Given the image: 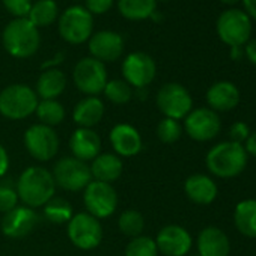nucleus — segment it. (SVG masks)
Instances as JSON below:
<instances>
[{"label": "nucleus", "mask_w": 256, "mask_h": 256, "mask_svg": "<svg viewBox=\"0 0 256 256\" xmlns=\"http://www.w3.org/2000/svg\"><path fill=\"white\" fill-rule=\"evenodd\" d=\"M16 188L23 205L36 210L54 198L56 182L48 169L42 166H29L20 174Z\"/></svg>", "instance_id": "nucleus-1"}, {"label": "nucleus", "mask_w": 256, "mask_h": 256, "mask_svg": "<svg viewBox=\"0 0 256 256\" xmlns=\"http://www.w3.org/2000/svg\"><path fill=\"white\" fill-rule=\"evenodd\" d=\"M208 170L218 178H234L247 166V152L242 145L222 142L212 146L205 158Z\"/></svg>", "instance_id": "nucleus-2"}, {"label": "nucleus", "mask_w": 256, "mask_h": 256, "mask_svg": "<svg viewBox=\"0 0 256 256\" xmlns=\"http://www.w3.org/2000/svg\"><path fill=\"white\" fill-rule=\"evenodd\" d=\"M5 50L17 58L26 59L34 56L41 44L38 29L28 18H16L10 22L2 35Z\"/></svg>", "instance_id": "nucleus-3"}, {"label": "nucleus", "mask_w": 256, "mask_h": 256, "mask_svg": "<svg viewBox=\"0 0 256 256\" xmlns=\"http://www.w3.org/2000/svg\"><path fill=\"white\" fill-rule=\"evenodd\" d=\"M38 95L28 84H10L0 92V114L11 120H22L35 113Z\"/></svg>", "instance_id": "nucleus-4"}, {"label": "nucleus", "mask_w": 256, "mask_h": 256, "mask_svg": "<svg viewBox=\"0 0 256 256\" xmlns=\"http://www.w3.org/2000/svg\"><path fill=\"white\" fill-rule=\"evenodd\" d=\"M94 18L84 6H71L59 18V35L68 44H83L92 36Z\"/></svg>", "instance_id": "nucleus-5"}, {"label": "nucleus", "mask_w": 256, "mask_h": 256, "mask_svg": "<svg viewBox=\"0 0 256 256\" xmlns=\"http://www.w3.org/2000/svg\"><path fill=\"white\" fill-rule=\"evenodd\" d=\"M52 175L54 178L56 187L66 192H82L92 181L90 168L88 163L71 157H64L56 162Z\"/></svg>", "instance_id": "nucleus-6"}, {"label": "nucleus", "mask_w": 256, "mask_h": 256, "mask_svg": "<svg viewBox=\"0 0 256 256\" xmlns=\"http://www.w3.org/2000/svg\"><path fill=\"white\" fill-rule=\"evenodd\" d=\"M70 241L80 250H94L101 244L102 226L98 218L89 212H77L66 223Z\"/></svg>", "instance_id": "nucleus-7"}, {"label": "nucleus", "mask_w": 256, "mask_h": 256, "mask_svg": "<svg viewBox=\"0 0 256 256\" xmlns=\"http://www.w3.org/2000/svg\"><path fill=\"white\" fill-rule=\"evenodd\" d=\"M74 84L86 96H98L102 94L108 78L106 65L96 59L83 58L77 62L72 71Z\"/></svg>", "instance_id": "nucleus-8"}, {"label": "nucleus", "mask_w": 256, "mask_h": 256, "mask_svg": "<svg viewBox=\"0 0 256 256\" xmlns=\"http://www.w3.org/2000/svg\"><path fill=\"white\" fill-rule=\"evenodd\" d=\"M24 146L38 162H50L59 151V136L53 126L34 124L24 133Z\"/></svg>", "instance_id": "nucleus-9"}, {"label": "nucleus", "mask_w": 256, "mask_h": 256, "mask_svg": "<svg viewBox=\"0 0 256 256\" xmlns=\"http://www.w3.org/2000/svg\"><path fill=\"white\" fill-rule=\"evenodd\" d=\"M157 107L164 118L181 120L193 110V100L190 92L180 83L163 84L156 98Z\"/></svg>", "instance_id": "nucleus-10"}, {"label": "nucleus", "mask_w": 256, "mask_h": 256, "mask_svg": "<svg viewBox=\"0 0 256 256\" xmlns=\"http://www.w3.org/2000/svg\"><path fill=\"white\" fill-rule=\"evenodd\" d=\"M83 202L86 212L98 220L107 218L118 208V193L112 184L92 180L83 190Z\"/></svg>", "instance_id": "nucleus-11"}, {"label": "nucleus", "mask_w": 256, "mask_h": 256, "mask_svg": "<svg viewBox=\"0 0 256 256\" xmlns=\"http://www.w3.org/2000/svg\"><path fill=\"white\" fill-rule=\"evenodd\" d=\"M217 34L229 47H241L252 34L250 17L241 10H228L217 20Z\"/></svg>", "instance_id": "nucleus-12"}, {"label": "nucleus", "mask_w": 256, "mask_h": 256, "mask_svg": "<svg viewBox=\"0 0 256 256\" xmlns=\"http://www.w3.org/2000/svg\"><path fill=\"white\" fill-rule=\"evenodd\" d=\"M157 74L154 59L144 52L130 53L122 62L124 80L134 89H145L152 83Z\"/></svg>", "instance_id": "nucleus-13"}, {"label": "nucleus", "mask_w": 256, "mask_h": 256, "mask_svg": "<svg viewBox=\"0 0 256 256\" xmlns=\"http://www.w3.org/2000/svg\"><path fill=\"white\" fill-rule=\"evenodd\" d=\"M220 128L222 122L218 114L208 107L194 108L184 118V130L196 142L212 140L220 133Z\"/></svg>", "instance_id": "nucleus-14"}, {"label": "nucleus", "mask_w": 256, "mask_h": 256, "mask_svg": "<svg viewBox=\"0 0 256 256\" xmlns=\"http://www.w3.org/2000/svg\"><path fill=\"white\" fill-rule=\"evenodd\" d=\"M156 244L158 252L164 256H186L193 246V238L186 228L168 224L158 230Z\"/></svg>", "instance_id": "nucleus-15"}, {"label": "nucleus", "mask_w": 256, "mask_h": 256, "mask_svg": "<svg viewBox=\"0 0 256 256\" xmlns=\"http://www.w3.org/2000/svg\"><path fill=\"white\" fill-rule=\"evenodd\" d=\"M108 140L114 154L120 158L134 157L144 148V140H142L139 130L126 122L116 124L112 128L108 134Z\"/></svg>", "instance_id": "nucleus-16"}, {"label": "nucleus", "mask_w": 256, "mask_h": 256, "mask_svg": "<svg viewBox=\"0 0 256 256\" xmlns=\"http://www.w3.org/2000/svg\"><path fill=\"white\" fill-rule=\"evenodd\" d=\"M38 222H40V217L35 210L24 206V205H18L12 211L4 214L0 228H2V232L5 236L18 240V238L28 236L35 229Z\"/></svg>", "instance_id": "nucleus-17"}, {"label": "nucleus", "mask_w": 256, "mask_h": 256, "mask_svg": "<svg viewBox=\"0 0 256 256\" xmlns=\"http://www.w3.org/2000/svg\"><path fill=\"white\" fill-rule=\"evenodd\" d=\"M89 52L100 62H114L124 53V40L113 30H101L89 38Z\"/></svg>", "instance_id": "nucleus-18"}, {"label": "nucleus", "mask_w": 256, "mask_h": 256, "mask_svg": "<svg viewBox=\"0 0 256 256\" xmlns=\"http://www.w3.org/2000/svg\"><path fill=\"white\" fill-rule=\"evenodd\" d=\"M70 151L77 160L92 162L101 154V139L92 128H77L70 138Z\"/></svg>", "instance_id": "nucleus-19"}, {"label": "nucleus", "mask_w": 256, "mask_h": 256, "mask_svg": "<svg viewBox=\"0 0 256 256\" xmlns=\"http://www.w3.org/2000/svg\"><path fill=\"white\" fill-rule=\"evenodd\" d=\"M184 192L192 202L198 205H210L216 200L218 188L208 175L194 174L186 180Z\"/></svg>", "instance_id": "nucleus-20"}, {"label": "nucleus", "mask_w": 256, "mask_h": 256, "mask_svg": "<svg viewBox=\"0 0 256 256\" xmlns=\"http://www.w3.org/2000/svg\"><path fill=\"white\" fill-rule=\"evenodd\" d=\"M198 250L199 256H229L230 242L222 229L206 226L198 236Z\"/></svg>", "instance_id": "nucleus-21"}, {"label": "nucleus", "mask_w": 256, "mask_h": 256, "mask_svg": "<svg viewBox=\"0 0 256 256\" xmlns=\"http://www.w3.org/2000/svg\"><path fill=\"white\" fill-rule=\"evenodd\" d=\"M206 102L211 110L229 112L240 102V90L230 82H217L206 90Z\"/></svg>", "instance_id": "nucleus-22"}, {"label": "nucleus", "mask_w": 256, "mask_h": 256, "mask_svg": "<svg viewBox=\"0 0 256 256\" xmlns=\"http://www.w3.org/2000/svg\"><path fill=\"white\" fill-rule=\"evenodd\" d=\"M104 116V102L98 96H86L80 100L74 110L72 119L78 128H94Z\"/></svg>", "instance_id": "nucleus-23"}, {"label": "nucleus", "mask_w": 256, "mask_h": 256, "mask_svg": "<svg viewBox=\"0 0 256 256\" xmlns=\"http://www.w3.org/2000/svg\"><path fill=\"white\" fill-rule=\"evenodd\" d=\"M90 175L94 181H101L112 184L113 181L119 180L124 170L122 158L116 154H100L90 163Z\"/></svg>", "instance_id": "nucleus-24"}, {"label": "nucleus", "mask_w": 256, "mask_h": 256, "mask_svg": "<svg viewBox=\"0 0 256 256\" xmlns=\"http://www.w3.org/2000/svg\"><path fill=\"white\" fill-rule=\"evenodd\" d=\"M66 88V77L58 68L44 70L36 82V95L41 100H58Z\"/></svg>", "instance_id": "nucleus-25"}, {"label": "nucleus", "mask_w": 256, "mask_h": 256, "mask_svg": "<svg viewBox=\"0 0 256 256\" xmlns=\"http://www.w3.org/2000/svg\"><path fill=\"white\" fill-rule=\"evenodd\" d=\"M234 223L242 235L256 238V199L241 200L235 206Z\"/></svg>", "instance_id": "nucleus-26"}, {"label": "nucleus", "mask_w": 256, "mask_h": 256, "mask_svg": "<svg viewBox=\"0 0 256 256\" xmlns=\"http://www.w3.org/2000/svg\"><path fill=\"white\" fill-rule=\"evenodd\" d=\"M157 0H118V10L122 17L132 22L151 18L156 12Z\"/></svg>", "instance_id": "nucleus-27"}, {"label": "nucleus", "mask_w": 256, "mask_h": 256, "mask_svg": "<svg viewBox=\"0 0 256 256\" xmlns=\"http://www.w3.org/2000/svg\"><path fill=\"white\" fill-rule=\"evenodd\" d=\"M58 17H59V10L54 0H38L36 4H32L28 20L38 29V28L50 26L58 20Z\"/></svg>", "instance_id": "nucleus-28"}, {"label": "nucleus", "mask_w": 256, "mask_h": 256, "mask_svg": "<svg viewBox=\"0 0 256 256\" xmlns=\"http://www.w3.org/2000/svg\"><path fill=\"white\" fill-rule=\"evenodd\" d=\"M35 114L38 116L40 124L54 128L65 119V107L58 100H41L38 102Z\"/></svg>", "instance_id": "nucleus-29"}, {"label": "nucleus", "mask_w": 256, "mask_h": 256, "mask_svg": "<svg viewBox=\"0 0 256 256\" xmlns=\"http://www.w3.org/2000/svg\"><path fill=\"white\" fill-rule=\"evenodd\" d=\"M42 208H44V217L54 224L68 223L74 216V210L71 204L62 198H52Z\"/></svg>", "instance_id": "nucleus-30"}, {"label": "nucleus", "mask_w": 256, "mask_h": 256, "mask_svg": "<svg viewBox=\"0 0 256 256\" xmlns=\"http://www.w3.org/2000/svg\"><path fill=\"white\" fill-rule=\"evenodd\" d=\"M119 230L126 236H139L145 229V218L136 210H125L118 218Z\"/></svg>", "instance_id": "nucleus-31"}, {"label": "nucleus", "mask_w": 256, "mask_h": 256, "mask_svg": "<svg viewBox=\"0 0 256 256\" xmlns=\"http://www.w3.org/2000/svg\"><path fill=\"white\" fill-rule=\"evenodd\" d=\"M102 94L113 104H126L128 101H132V98L134 95V90L125 80L114 78V80L107 82Z\"/></svg>", "instance_id": "nucleus-32"}, {"label": "nucleus", "mask_w": 256, "mask_h": 256, "mask_svg": "<svg viewBox=\"0 0 256 256\" xmlns=\"http://www.w3.org/2000/svg\"><path fill=\"white\" fill-rule=\"evenodd\" d=\"M125 256H158L156 240L145 235L132 238L125 247Z\"/></svg>", "instance_id": "nucleus-33"}, {"label": "nucleus", "mask_w": 256, "mask_h": 256, "mask_svg": "<svg viewBox=\"0 0 256 256\" xmlns=\"http://www.w3.org/2000/svg\"><path fill=\"white\" fill-rule=\"evenodd\" d=\"M181 134H182V126L176 119L163 118L157 125V138L163 144H175L176 140H180Z\"/></svg>", "instance_id": "nucleus-34"}, {"label": "nucleus", "mask_w": 256, "mask_h": 256, "mask_svg": "<svg viewBox=\"0 0 256 256\" xmlns=\"http://www.w3.org/2000/svg\"><path fill=\"white\" fill-rule=\"evenodd\" d=\"M18 193L16 186L11 181H5L0 184V212L6 214L18 206Z\"/></svg>", "instance_id": "nucleus-35"}, {"label": "nucleus", "mask_w": 256, "mask_h": 256, "mask_svg": "<svg viewBox=\"0 0 256 256\" xmlns=\"http://www.w3.org/2000/svg\"><path fill=\"white\" fill-rule=\"evenodd\" d=\"M2 4L16 18H28L32 8V0H2Z\"/></svg>", "instance_id": "nucleus-36"}, {"label": "nucleus", "mask_w": 256, "mask_h": 256, "mask_svg": "<svg viewBox=\"0 0 256 256\" xmlns=\"http://www.w3.org/2000/svg\"><path fill=\"white\" fill-rule=\"evenodd\" d=\"M250 136V128L246 122L242 120H238V122H234L229 128V139L230 142H235V144H242L247 140V138Z\"/></svg>", "instance_id": "nucleus-37"}, {"label": "nucleus", "mask_w": 256, "mask_h": 256, "mask_svg": "<svg viewBox=\"0 0 256 256\" xmlns=\"http://www.w3.org/2000/svg\"><path fill=\"white\" fill-rule=\"evenodd\" d=\"M113 5V0H86V10L90 14H104Z\"/></svg>", "instance_id": "nucleus-38"}, {"label": "nucleus", "mask_w": 256, "mask_h": 256, "mask_svg": "<svg viewBox=\"0 0 256 256\" xmlns=\"http://www.w3.org/2000/svg\"><path fill=\"white\" fill-rule=\"evenodd\" d=\"M10 169V156L5 150V146L0 144V178H4Z\"/></svg>", "instance_id": "nucleus-39"}, {"label": "nucleus", "mask_w": 256, "mask_h": 256, "mask_svg": "<svg viewBox=\"0 0 256 256\" xmlns=\"http://www.w3.org/2000/svg\"><path fill=\"white\" fill-rule=\"evenodd\" d=\"M246 152L256 157V132L254 133H250V136L247 138L246 140V146H244Z\"/></svg>", "instance_id": "nucleus-40"}, {"label": "nucleus", "mask_w": 256, "mask_h": 256, "mask_svg": "<svg viewBox=\"0 0 256 256\" xmlns=\"http://www.w3.org/2000/svg\"><path fill=\"white\" fill-rule=\"evenodd\" d=\"M246 56L248 58V60L256 65V40L250 41L247 46H246Z\"/></svg>", "instance_id": "nucleus-41"}, {"label": "nucleus", "mask_w": 256, "mask_h": 256, "mask_svg": "<svg viewBox=\"0 0 256 256\" xmlns=\"http://www.w3.org/2000/svg\"><path fill=\"white\" fill-rule=\"evenodd\" d=\"M241 2L246 8V14L256 20V0H241Z\"/></svg>", "instance_id": "nucleus-42"}, {"label": "nucleus", "mask_w": 256, "mask_h": 256, "mask_svg": "<svg viewBox=\"0 0 256 256\" xmlns=\"http://www.w3.org/2000/svg\"><path fill=\"white\" fill-rule=\"evenodd\" d=\"M230 58L235 59H241L242 58V48L241 47H230Z\"/></svg>", "instance_id": "nucleus-43"}, {"label": "nucleus", "mask_w": 256, "mask_h": 256, "mask_svg": "<svg viewBox=\"0 0 256 256\" xmlns=\"http://www.w3.org/2000/svg\"><path fill=\"white\" fill-rule=\"evenodd\" d=\"M222 4H224V5H235V4H238L240 0H220Z\"/></svg>", "instance_id": "nucleus-44"}, {"label": "nucleus", "mask_w": 256, "mask_h": 256, "mask_svg": "<svg viewBox=\"0 0 256 256\" xmlns=\"http://www.w3.org/2000/svg\"><path fill=\"white\" fill-rule=\"evenodd\" d=\"M192 256H199V254H192Z\"/></svg>", "instance_id": "nucleus-45"}, {"label": "nucleus", "mask_w": 256, "mask_h": 256, "mask_svg": "<svg viewBox=\"0 0 256 256\" xmlns=\"http://www.w3.org/2000/svg\"><path fill=\"white\" fill-rule=\"evenodd\" d=\"M76 2H78V0H76Z\"/></svg>", "instance_id": "nucleus-46"}]
</instances>
